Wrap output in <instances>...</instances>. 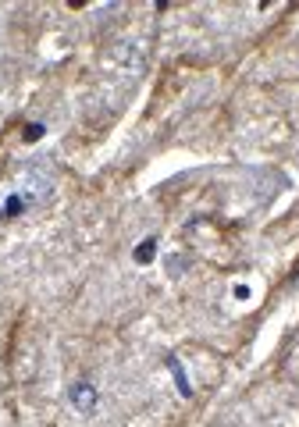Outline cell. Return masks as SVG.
<instances>
[{
	"label": "cell",
	"instance_id": "1",
	"mask_svg": "<svg viewBox=\"0 0 299 427\" xmlns=\"http://www.w3.org/2000/svg\"><path fill=\"white\" fill-rule=\"evenodd\" d=\"M11 192L25 203V210H32V207H39L54 192V171L43 160H32V164H25L18 171V185Z\"/></svg>",
	"mask_w": 299,
	"mask_h": 427
},
{
	"label": "cell",
	"instance_id": "2",
	"mask_svg": "<svg viewBox=\"0 0 299 427\" xmlns=\"http://www.w3.org/2000/svg\"><path fill=\"white\" fill-rule=\"evenodd\" d=\"M68 402H72V410H75V413L90 417V413L96 410V402H100L96 384H93V381H75L72 388H68Z\"/></svg>",
	"mask_w": 299,
	"mask_h": 427
},
{
	"label": "cell",
	"instance_id": "5",
	"mask_svg": "<svg viewBox=\"0 0 299 427\" xmlns=\"http://www.w3.org/2000/svg\"><path fill=\"white\" fill-rule=\"evenodd\" d=\"M43 136V125H29L25 128V139H39Z\"/></svg>",
	"mask_w": 299,
	"mask_h": 427
},
{
	"label": "cell",
	"instance_id": "4",
	"mask_svg": "<svg viewBox=\"0 0 299 427\" xmlns=\"http://www.w3.org/2000/svg\"><path fill=\"white\" fill-rule=\"evenodd\" d=\"M154 253H157V235H150V239H143V242L136 246L132 256H136V264L146 267V264H154Z\"/></svg>",
	"mask_w": 299,
	"mask_h": 427
},
{
	"label": "cell",
	"instance_id": "3",
	"mask_svg": "<svg viewBox=\"0 0 299 427\" xmlns=\"http://www.w3.org/2000/svg\"><path fill=\"white\" fill-rule=\"evenodd\" d=\"M167 367H171V377H175L178 392L189 399V395H192V384H189V377H185V371H182V363H178V356H175V353H167Z\"/></svg>",
	"mask_w": 299,
	"mask_h": 427
}]
</instances>
